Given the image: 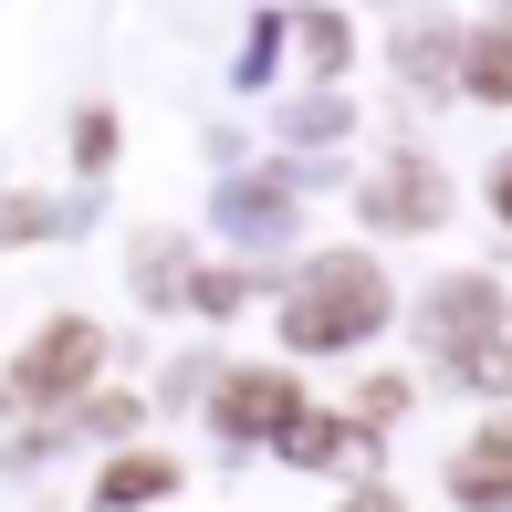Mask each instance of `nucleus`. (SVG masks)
Listing matches in <instances>:
<instances>
[{
  "label": "nucleus",
  "mask_w": 512,
  "mask_h": 512,
  "mask_svg": "<svg viewBox=\"0 0 512 512\" xmlns=\"http://www.w3.org/2000/svg\"><path fill=\"white\" fill-rule=\"evenodd\" d=\"M53 230V199H0V241H42Z\"/></svg>",
  "instance_id": "9"
},
{
  "label": "nucleus",
  "mask_w": 512,
  "mask_h": 512,
  "mask_svg": "<svg viewBox=\"0 0 512 512\" xmlns=\"http://www.w3.org/2000/svg\"><path fill=\"white\" fill-rule=\"evenodd\" d=\"M178 492V460H157V450H136V460H115V471H105V512H136V502H168Z\"/></svg>",
  "instance_id": "6"
},
{
  "label": "nucleus",
  "mask_w": 512,
  "mask_h": 512,
  "mask_svg": "<svg viewBox=\"0 0 512 512\" xmlns=\"http://www.w3.org/2000/svg\"><path fill=\"white\" fill-rule=\"evenodd\" d=\"M502 220H512V168H502Z\"/></svg>",
  "instance_id": "11"
},
{
  "label": "nucleus",
  "mask_w": 512,
  "mask_h": 512,
  "mask_svg": "<svg viewBox=\"0 0 512 512\" xmlns=\"http://www.w3.org/2000/svg\"><path fill=\"white\" fill-rule=\"evenodd\" d=\"M398 408H408V387H398V377H377V387L356 398V418H398Z\"/></svg>",
  "instance_id": "10"
},
{
  "label": "nucleus",
  "mask_w": 512,
  "mask_h": 512,
  "mask_svg": "<svg viewBox=\"0 0 512 512\" xmlns=\"http://www.w3.org/2000/svg\"><path fill=\"white\" fill-rule=\"evenodd\" d=\"M293 408H304V398H293V377H272V366L220 377V429H230V439H283Z\"/></svg>",
  "instance_id": "3"
},
{
  "label": "nucleus",
  "mask_w": 512,
  "mask_h": 512,
  "mask_svg": "<svg viewBox=\"0 0 512 512\" xmlns=\"http://www.w3.org/2000/svg\"><path fill=\"white\" fill-rule=\"evenodd\" d=\"M450 492L471 502V512H512V408H502L492 429H481L471 450L450 460Z\"/></svg>",
  "instance_id": "4"
},
{
  "label": "nucleus",
  "mask_w": 512,
  "mask_h": 512,
  "mask_svg": "<svg viewBox=\"0 0 512 512\" xmlns=\"http://www.w3.org/2000/svg\"><path fill=\"white\" fill-rule=\"evenodd\" d=\"M439 209H450V189H439V168H418V157H398V168L387 178H366V220H439Z\"/></svg>",
  "instance_id": "5"
},
{
  "label": "nucleus",
  "mask_w": 512,
  "mask_h": 512,
  "mask_svg": "<svg viewBox=\"0 0 512 512\" xmlns=\"http://www.w3.org/2000/svg\"><path fill=\"white\" fill-rule=\"evenodd\" d=\"M95 366H105V335L63 314V324H42V335L0 366V408H63L84 377H95Z\"/></svg>",
  "instance_id": "2"
},
{
  "label": "nucleus",
  "mask_w": 512,
  "mask_h": 512,
  "mask_svg": "<svg viewBox=\"0 0 512 512\" xmlns=\"http://www.w3.org/2000/svg\"><path fill=\"white\" fill-rule=\"evenodd\" d=\"M471 95H492V105L512 95V32H481L471 42Z\"/></svg>",
  "instance_id": "8"
},
{
  "label": "nucleus",
  "mask_w": 512,
  "mask_h": 512,
  "mask_svg": "<svg viewBox=\"0 0 512 512\" xmlns=\"http://www.w3.org/2000/svg\"><path fill=\"white\" fill-rule=\"evenodd\" d=\"M377 324H387V272L366 262V251H324L304 283H293V304H283L293 345H356V335H377Z\"/></svg>",
  "instance_id": "1"
},
{
  "label": "nucleus",
  "mask_w": 512,
  "mask_h": 512,
  "mask_svg": "<svg viewBox=\"0 0 512 512\" xmlns=\"http://www.w3.org/2000/svg\"><path fill=\"white\" fill-rule=\"evenodd\" d=\"M429 314H439V356H471V345H481V314H492V283H450Z\"/></svg>",
  "instance_id": "7"
}]
</instances>
